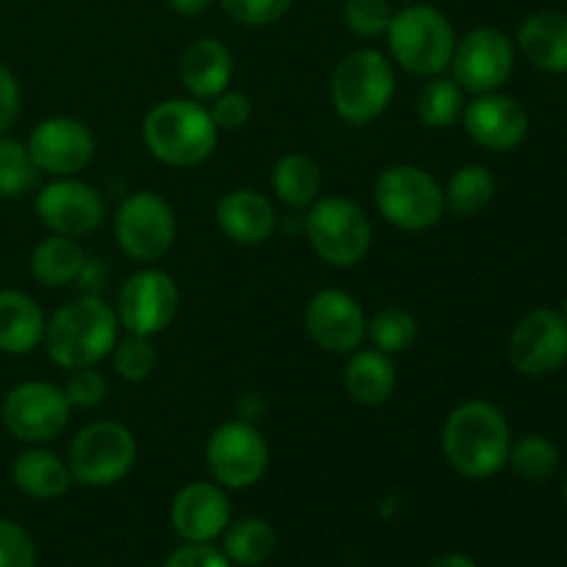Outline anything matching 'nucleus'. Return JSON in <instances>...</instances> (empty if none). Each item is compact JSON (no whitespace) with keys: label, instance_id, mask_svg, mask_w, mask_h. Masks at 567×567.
<instances>
[{"label":"nucleus","instance_id":"nucleus-29","mask_svg":"<svg viewBox=\"0 0 567 567\" xmlns=\"http://www.w3.org/2000/svg\"><path fill=\"white\" fill-rule=\"evenodd\" d=\"M496 197V177L482 164H463L452 172L449 183L443 186V203L446 214L457 219H471L482 214Z\"/></svg>","mask_w":567,"mask_h":567},{"label":"nucleus","instance_id":"nucleus-12","mask_svg":"<svg viewBox=\"0 0 567 567\" xmlns=\"http://www.w3.org/2000/svg\"><path fill=\"white\" fill-rule=\"evenodd\" d=\"M114 310L122 330L155 338L175 321L181 310V288L164 269L147 266L122 282Z\"/></svg>","mask_w":567,"mask_h":567},{"label":"nucleus","instance_id":"nucleus-16","mask_svg":"<svg viewBox=\"0 0 567 567\" xmlns=\"http://www.w3.org/2000/svg\"><path fill=\"white\" fill-rule=\"evenodd\" d=\"M25 147L39 172L50 177H70L92 164L97 138L78 116H48L33 127Z\"/></svg>","mask_w":567,"mask_h":567},{"label":"nucleus","instance_id":"nucleus-5","mask_svg":"<svg viewBox=\"0 0 567 567\" xmlns=\"http://www.w3.org/2000/svg\"><path fill=\"white\" fill-rule=\"evenodd\" d=\"M396 94L393 61L374 48L352 50L338 61L330 81L336 114L349 125H369L380 120Z\"/></svg>","mask_w":567,"mask_h":567},{"label":"nucleus","instance_id":"nucleus-43","mask_svg":"<svg viewBox=\"0 0 567 567\" xmlns=\"http://www.w3.org/2000/svg\"><path fill=\"white\" fill-rule=\"evenodd\" d=\"M430 567H482L476 559H471L468 554H446V557H437Z\"/></svg>","mask_w":567,"mask_h":567},{"label":"nucleus","instance_id":"nucleus-18","mask_svg":"<svg viewBox=\"0 0 567 567\" xmlns=\"http://www.w3.org/2000/svg\"><path fill=\"white\" fill-rule=\"evenodd\" d=\"M230 520V496L214 480L188 482L172 498L169 524L183 543H216L225 535Z\"/></svg>","mask_w":567,"mask_h":567},{"label":"nucleus","instance_id":"nucleus-23","mask_svg":"<svg viewBox=\"0 0 567 567\" xmlns=\"http://www.w3.org/2000/svg\"><path fill=\"white\" fill-rule=\"evenodd\" d=\"M399 369L391 354L380 352L374 347H360L352 354H347L343 365V388L349 399H354L363 408H377L385 404L396 393Z\"/></svg>","mask_w":567,"mask_h":567},{"label":"nucleus","instance_id":"nucleus-40","mask_svg":"<svg viewBox=\"0 0 567 567\" xmlns=\"http://www.w3.org/2000/svg\"><path fill=\"white\" fill-rule=\"evenodd\" d=\"M161 567H233V563L214 543H183Z\"/></svg>","mask_w":567,"mask_h":567},{"label":"nucleus","instance_id":"nucleus-2","mask_svg":"<svg viewBox=\"0 0 567 567\" xmlns=\"http://www.w3.org/2000/svg\"><path fill=\"white\" fill-rule=\"evenodd\" d=\"M120 330L114 305L100 299L97 293H83L50 316L42 349L59 369H89L109 358L114 343L120 341Z\"/></svg>","mask_w":567,"mask_h":567},{"label":"nucleus","instance_id":"nucleus-17","mask_svg":"<svg viewBox=\"0 0 567 567\" xmlns=\"http://www.w3.org/2000/svg\"><path fill=\"white\" fill-rule=\"evenodd\" d=\"M365 316L358 297L341 288H321L305 305V330L310 341L330 354H352L365 343Z\"/></svg>","mask_w":567,"mask_h":567},{"label":"nucleus","instance_id":"nucleus-1","mask_svg":"<svg viewBox=\"0 0 567 567\" xmlns=\"http://www.w3.org/2000/svg\"><path fill=\"white\" fill-rule=\"evenodd\" d=\"M513 430L496 404L471 399L446 415L441 449L452 471L465 480H491L507 465Z\"/></svg>","mask_w":567,"mask_h":567},{"label":"nucleus","instance_id":"nucleus-32","mask_svg":"<svg viewBox=\"0 0 567 567\" xmlns=\"http://www.w3.org/2000/svg\"><path fill=\"white\" fill-rule=\"evenodd\" d=\"M507 465L526 482H546L559 468V449L543 435H524L509 446Z\"/></svg>","mask_w":567,"mask_h":567},{"label":"nucleus","instance_id":"nucleus-19","mask_svg":"<svg viewBox=\"0 0 567 567\" xmlns=\"http://www.w3.org/2000/svg\"><path fill=\"white\" fill-rule=\"evenodd\" d=\"M463 127L471 142L480 144L491 153H509L520 147L529 136V114L515 97L502 92L474 94L471 103H465Z\"/></svg>","mask_w":567,"mask_h":567},{"label":"nucleus","instance_id":"nucleus-38","mask_svg":"<svg viewBox=\"0 0 567 567\" xmlns=\"http://www.w3.org/2000/svg\"><path fill=\"white\" fill-rule=\"evenodd\" d=\"M39 551L25 526L0 518V567H37Z\"/></svg>","mask_w":567,"mask_h":567},{"label":"nucleus","instance_id":"nucleus-20","mask_svg":"<svg viewBox=\"0 0 567 567\" xmlns=\"http://www.w3.org/2000/svg\"><path fill=\"white\" fill-rule=\"evenodd\" d=\"M216 225L238 247H260L277 230V210L258 188H233L216 203Z\"/></svg>","mask_w":567,"mask_h":567},{"label":"nucleus","instance_id":"nucleus-25","mask_svg":"<svg viewBox=\"0 0 567 567\" xmlns=\"http://www.w3.org/2000/svg\"><path fill=\"white\" fill-rule=\"evenodd\" d=\"M48 316L25 291L6 288L0 291V352L25 358L42 347Z\"/></svg>","mask_w":567,"mask_h":567},{"label":"nucleus","instance_id":"nucleus-28","mask_svg":"<svg viewBox=\"0 0 567 567\" xmlns=\"http://www.w3.org/2000/svg\"><path fill=\"white\" fill-rule=\"evenodd\" d=\"M221 551L233 567H260L277 551V532L266 518H238L221 535Z\"/></svg>","mask_w":567,"mask_h":567},{"label":"nucleus","instance_id":"nucleus-6","mask_svg":"<svg viewBox=\"0 0 567 567\" xmlns=\"http://www.w3.org/2000/svg\"><path fill=\"white\" fill-rule=\"evenodd\" d=\"M310 249L332 269L363 264L374 244V227L363 205L341 194H321L305 216Z\"/></svg>","mask_w":567,"mask_h":567},{"label":"nucleus","instance_id":"nucleus-13","mask_svg":"<svg viewBox=\"0 0 567 567\" xmlns=\"http://www.w3.org/2000/svg\"><path fill=\"white\" fill-rule=\"evenodd\" d=\"M515 70V44L502 28L480 25L474 31L457 39L454 48L452 72L454 81L463 86V92L487 94L498 92L509 81Z\"/></svg>","mask_w":567,"mask_h":567},{"label":"nucleus","instance_id":"nucleus-8","mask_svg":"<svg viewBox=\"0 0 567 567\" xmlns=\"http://www.w3.org/2000/svg\"><path fill=\"white\" fill-rule=\"evenodd\" d=\"M138 460V443L122 421H92L75 432L66 449V465L75 485L111 487L125 480Z\"/></svg>","mask_w":567,"mask_h":567},{"label":"nucleus","instance_id":"nucleus-37","mask_svg":"<svg viewBox=\"0 0 567 567\" xmlns=\"http://www.w3.org/2000/svg\"><path fill=\"white\" fill-rule=\"evenodd\" d=\"M291 3L293 0H219L221 11L244 28L275 25L288 14Z\"/></svg>","mask_w":567,"mask_h":567},{"label":"nucleus","instance_id":"nucleus-10","mask_svg":"<svg viewBox=\"0 0 567 567\" xmlns=\"http://www.w3.org/2000/svg\"><path fill=\"white\" fill-rule=\"evenodd\" d=\"M269 443L249 421H225L205 443V465L216 485L225 491H249L269 471Z\"/></svg>","mask_w":567,"mask_h":567},{"label":"nucleus","instance_id":"nucleus-31","mask_svg":"<svg viewBox=\"0 0 567 567\" xmlns=\"http://www.w3.org/2000/svg\"><path fill=\"white\" fill-rule=\"evenodd\" d=\"M365 338H369L374 349L396 358V354L408 352L415 343V338H419V319L408 308L388 305V308L377 310L371 316L369 327H365Z\"/></svg>","mask_w":567,"mask_h":567},{"label":"nucleus","instance_id":"nucleus-44","mask_svg":"<svg viewBox=\"0 0 567 567\" xmlns=\"http://www.w3.org/2000/svg\"><path fill=\"white\" fill-rule=\"evenodd\" d=\"M563 316L567 319V299H565V305H563Z\"/></svg>","mask_w":567,"mask_h":567},{"label":"nucleus","instance_id":"nucleus-15","mask_svg":"<svg viewBox=\"0 0 567 567\" xmlns=\"http://www.w3.org/2000/svg\"><path fill=\"white\" fill-rule=\"evenodd\" d=\"M37 216L55 236H92L105 221V197L78 175L53 177L37 194Z\"/></svg>","mask_w":567,"mask_h":567},{"label":"nucleus","instance_id":"nucleus-27","mask_svg":"<svg viewBox=\"0 0 567 567\" xmlns=\"http://www.w3.org/2000/svg\"><path fill=\"white\" fill-rule=\"evenodd\" d=\"M271 192L286 208L308 210L321 197V166L305 153H286L271 166Z\"/></svg>","mask_w":567,"mask_h":567},{"label":"nucleus","instance_id":"nucleus-30","mask_svg":"<svg viewBox=\"0 0 567 567\" xmlns=\"http://www.w3.org/2000/svg\"><path fill=\"white\" fill-rule=\"evenodd\" d=\"M465 92L452 75H435L426 78L424 89L415 100V114L432 131H446L463 120L465 111Z\"/></svg>","mask_w":567,"mask_h":567},{"label":"nucleus","instance_id":"nucleus-3","mask_svg":"<svg viewBox=\"0 0 567 567\" xmlns=\"http://www.w3.org/2000/svg\"><path fill=\"white\" fill-rule=\"evenodd\" d=\"M219 127L208 105L194 97H169L155 103L142 120V142L158 164L194 169L219 147Z\"/></svg>","mask_w":567,"mask_h":567},{"label":"nucleus","instance_id":"nucleus-41","mask_svg":"<svg viewBox=\"0 0 567 567\" xmlns=\"http://www.w3.org/2000/svg\"><path fill=\"white\" fill-rule=\"evenodd\" d=\"M22 109V92L20 83H17L14 72L6 64H0V136L9 133V127L14 125L17 116Z\"/></svg>","mask_w":567,"mask_h":567},{"label":"nucleus","instance_id":"nucleus-26","mask_svg":"<svg viewBox=\"0 0 567 567\" xmlns=\"http://www.w3.org/2000/svg\"><path fill=\"white\" fill-rule=\"evenodd\" d=\"M83 266H86V249L70 236L50 233L31 252V277L44 288L72 286L81 277Z\"/></svg>","mask_w":567,"mask_h":567},{"label":"nucleus","instance_id":"nucleus-21","mask_svg":"<svg viewBox=\"0 0 567 567\" xmlns=\"http://www.w3.org/2000/svg\"><path fill=\"white\" fill-rule=\"evenodd\" d=\"M236 75V61L230 48L214 37H203L188 44L181 55V81L188 97L210 103L216 94L230 89Z\"/></svg>","mask_w":567,"mask_h":567},{"label":"nucleus","instance_id":"nucleus-14","mask_svg":"<svg viewBox=\"0 0 567 567\" xmlns=\"http://www.w3.org/2000/svg\"><path fill=\"white\" fill-rule=\"evenodd\" d=\"M507 358L518 374L543 380L567 363V319L563 310L537 308L509 332Z\"/></svg>","mask_w":567,"mask_h":567},{"label":"nucleus","instance_id":"nucleus-36","mask_svg":"<svg viewBox=\"0 0 567 567\" xmlns=\"http://www.w3.org/2000/svg\"><path fill=\"white\" fill-rule=\"evenodd\" d=\"M61 391L72 410H94L109 399V380L97 365H89V369L70 371Z\"/></svg>","mask_w":567,"mask_h":567},{"label":"nucleus","instance_id":"nucleus-45","mask_svg":"<svg viewBox=\"0 0 567 567\" xmlns=\"http://www.w3.org/2000/svg\"><path fill=\"white\" fill-rule=\"evenodd\" d=\"M565 502H567V476H565Z\"/></svg>","mask_w":567,"mask_h":567},{"label":"nucleus","instance_id":"nucleus-24","mask_svg":"<svg viewBox=\"0 0 567 567\" xmlns=\"http://www.w3.org/2000/svg\"><path fill=\"white\" fill-rule=\"evenodd\" d=\"M11 482L22 496L37 502H55L75 485L66 457L44 446H28L17 454L11 463Z\"/></svg>","mask_w":567,"mask_h":567},{"label":"nucleus","instance_id":"nucleus-42","mask_svg":"<svg viewBox=\"0 0 567 567\" xmlns=\"http://www.w3.org/2000/svg\"><path fill=\"white\" fill-rule=\"evenodd\" d=\"M181 17H199L214 6V0H166Z\"/></svg>","mask_w":567,"mask_h":567},{"label":"nucleus","instance_id":"nucleus-11","mask_svg":"<svg viewBox=\"0 0 567 567\" xmlns=\"http://www.w3.org/2000/svg\"><path fill=\"white\" fill-rule=\"evenodd\" d=\"M72 408L64 391L53 382L28 380L11 388L0 404V421L14 441L44 446L61 437L70 426Z\"/></svg>","mask_w":567,"mask_h":567},{"label":"nucleus","instance_id":"nucleus-47","mask_svg":"<svg viewBox=\"0 0 567 567\" xmlns=\"http://www.w3.org/2000/svg\"><path fill=\"white\" fill-rule=\"evenodd\" d=\"M565 3H567V0H565Z\"/></svg>","mask_w":567,"mask_h":567},{"label":"nucleus","instance_id":"nucleus-35","mask_svg":"<svg viewBox=\"0 0 567 567\" xmlns=\"http://www.w3.org/2000/svg\"><path fill=\"white\" fill-rule=\"evenodd\" d=\"M393 14V0H347L341 11L343 25L360 39L385 37Z\"/></svg>","mask_w":567,"mask_h":567},{"label":"nucleus","instance_id":"nucleus-39","mask_svg":"<svg viewBox=\"0 0 567 567\" xmlns=\"http://www.w3.org/2000/svg\"><path fill=\"white\" fill-rule=\"evenodd\" d=\"M208 111L219 131H241L252 120V100H249V94L236 92V89H225V92L210 100Z\"/></svg>","mask_w":567,"mask_h":567},{"label":"nucleus","instance_id":"nucleus-9","mask_svg":"<svg viewBox=\"0 0 567 567\" xmlns=\"http://www.w3.org/2000/svg\"><path fill=\"white\" fill-rule=\"evenodd\" d=\"M116 247L136 264H155L177 238V216L169 199L158 192H133L114 214Z\"/></svg>","mask_w":567,"mask_h":567},{"label":"nucleus","instance_id":"nucleus-33","mask_svg":"<svg viewBox=\"0 0 567 567\" xmlns=\"http://www.w3.org/2000/svg\"><path fill=\"white\" fill-rule=\"evenodd\" d=\"M39 169L28 153L25 142L11 136H0V197L20 199L37 186Z\"/></svg>","mask_w":567,"mask_h":567},{"label":"nucleus","instance_id":"nucleus-34","mask_svg":"<svg viewBox=\"0 0 567 567\" xmlns=\"http://www.w3.org/2000/svg\"><path fill=\"white\" fill-rule=\"evenodd\" d=\"M111 365H114L116 377L125 382H144L153 377L155 365H158V352H155L153 338L133 336L127 332L125 338L114 343L111 349Z\"/></svg>","mask_w":567,"mask_h":567},{"label":"nucleus","instance_id":"nucleus-4","mask_svg":"<svg viewBox=\"0 0 567 567\" xmlns=\"http://www.w3.org/2000/svg\"><path fill=\"white\" fill-rule=\"evenodd\" d=\"M385 39L393 64L419 78L443 75L457 48L452 20L430 3H410L399 9Z\"/></svg>","mask_w":567,"mask_h":567},{"label":"nucleus","instance_id":"nucleus-7","mask_svg":"<svg viewBox=\"0 0 567 567\" xmlns=\"http://www.w3.org/2000/svg\"><path fill=\"white\" fill-rule=\"evenodd\" d=\"M374 205L388 225L404 233H424L446 214L443 186L430 169L415 164H393L374 183Z\"/></svg>","mask_w":567,"mask_h":567},{"label":"nucleus","instance_id":"nucleus-46","mask_svg":"<svg viewBox=\"0 0 567 567\" xmlns=\"http://www.w3.org/2000/svg\"><path fill=\"white\" fill-rule=\"evenodd\" d=\"M396 3H413V0H396Z\"/></svg>","mask_w":567,"mask_h":567},{"label":"nucleus","instance_id":"nucleus-22","mask_svg":"<svg viewBox=\"0 0 567 567\" xmlns=\"http://www.w3.org/2000/svg\"><path fill=\"white\" fill-rule=\"evenodd\" d=\"M518 50L535 70L565 75L567 72V14L535 11L518 28Z\"/></svg>","mask_w":567,"mask_h":567}]
</instances>
